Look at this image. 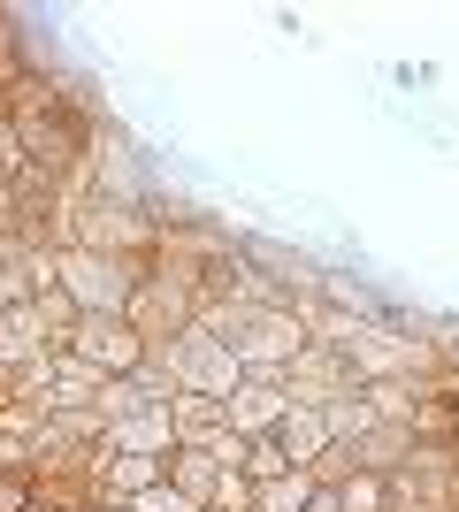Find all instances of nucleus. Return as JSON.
Here are the masks:
<instances>
[{"label": "nucleus", "instance_id": "f257e3e1", "mask_svg": "<svg viewBox=\"0 0 459 512\" xmlns=\"http://www.w3.org/2000/svg\"><path fill=\"white\" fill-rule=\"evenodd\" d=\"M69 352H77V360L100 375V367H138V360H146V337H138L131 321H77Z\"/></svg>", "mask_w": 459, "mask_h": 512}, {"label": "nucleus", "instance_id": "f03ea898", "mask_svg": "<svg viewBox=\"0 0 459 512\" xmlns=\"http://www.w3.org/2000/svg\"><path fill=\"white\" fill-rule=\"evenodd\" d=\"M69 291H77V299H123V283H115V268H100V260H85V253H77V260H69Z\"/></svg>", "mask_w": 459, "mask_h": 512}, {"label": "nucleus", "instance_id": "7ed1b4c3", "mask_svg": "<svg viewBox=\"0 0 459 512\" xmlns=\"http://www.w3.org/2000/svg\"><path fill=\"white\" fill-rule=\"evenodd\" d=\"M345 512H383V482H375V474H368V482H352V490H345Z\"/></svg>", "mask_w": 459, "mask_h": 512}]
</instances>
